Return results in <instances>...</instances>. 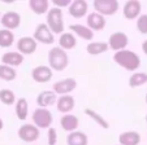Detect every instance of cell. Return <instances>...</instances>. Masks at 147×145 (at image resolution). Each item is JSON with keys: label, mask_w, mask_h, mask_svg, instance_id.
Listing matches in <instances>:
<instances>
[{"label": "cell", "mask_w": 147, "mask_h": 145, "mask_svg": "<svg viewBox=\"0 0 147 145\" xmlns=\"http://www.w3.org/2000/svg\"><path fill=\"white\" fill-rule=\"evenodd\" d=\"M29 8L35 14H45L50 11V1L48 0H30Z\"/></svg>", "instance_id": "cell-24"}, {"label": "cell", "mask_w": 147, "mask_h": 145, "mask_svg": "<svg viewBox=\"0 0 147 145\" xmlns=\"http://www.w3.org/2000/svg\"><path fill=\"white\" fill-rule=\"evenodd\" d=\"M108 49V44L106 41H90L86 47V52L91 56H99Z\"/></svg>", "instance_id": "cell-26"}, {"label": "cell", "mask_w": 147, "mask_h": 145, "mask_svg": "<svg viewBox=\"0 0 147 145\" xmlns=\"http://www.w3.org/2000/svg\"><path fill=\"white\" fill-rule=\"evenodd\" d=\"M144 119H146V123H147V115H146V118H144Z\"/></svg>", "instance_id": "cell-38"}, {"label": "cell", "mask_w": 147, "mask_h": 145, "mask_svg": "<svg viewBox=\"0 0 147 145\" xmlns=\"http://www.w3.org/2000/svg\"><path fill=\"white\" fill-rule=\"evenodd\" d=\"M139 142L141 135L137 131H125L119 136V145H138Z\"/></svg>", "instance_id": "cell-20"}, {"label": "cell", "mask_w": 147, "mask_h": 145, "mask_svg": "<svg viewBox=\"0 0 147 145\" xmlns=\"http://www.w3.org/2000/svg\"><path fill=\"white\" fill-rule=\"evenodd\" d=\"M142 51H143L144 55H147V40H144L143 43H142Z\"/></svg>", "instance_id": "cell-35"}, {"label": "cell", "mask_w": 147, "mask_h": 145, "mask_svg": "<svg viewBox=\"0 0 147 145\" xmlns=\"http://www.w3.org/2000/svg\"><path fill=\"white\" fill-rule=\"evenodd\" d=\"M53 117L52 113L48 109H43V108H36L33 112V124L36 128H50L52 126Z\"/></svg>", "instance_id": "cell-4"}, {"label": "cell", "mask_w": 147, "mask_h": 145, "mask_svg": "<svg viewBox=\"0 0 147 145\" xmlns=\"http://www.w3.org/2000/svg\"><path fill=\"white\" fill-rule=\"evenodd\" d=\"M116 145H119V144H116Z\"/></svg>", "instance_id": "cell-40"}, {"label": "cell", "mask_w": 147, "mask_h": 145, "mask_svg": "<svg viewBox=\"0 0 147 145\" xmlns=\"http://www.w3.org/2000/svg\"><path fill=\"white\" fill-rule=\"evenodd\" d=\"M60 126L61 128L67 132H74L77 131L78 126H80V119L77 115L73 114H64L60 118Z\"/></svg>", "instance_id": "cell-17"}, {"label": "cell", "mask_w": 147, "mask_h": 145, "mask_svg": "<svg viewBox=\"0 0 147 145\" xmlns=\"http://www.w3.org/2000/svg\"><path fill=\"white\" fill-rule=\"evenodd\" d=\"M85 114H86L89 118H91L95 123H96L98 126H100L102 128H104V130H108L109 128L108 120L103 117V115H100V113L95 112V110L90 109V108H86V109H85Z\"/></svg>", "instance_id": "cell-27"}, {"label": "cell", "mask_w": 147, "mask_h": 145, "mask_svg": "<svg viewBox=\"0 0 147 145\" xmlns=\"http://www.w3.org/2000/svg\"><path fill=\"white\" fill-rule=\"evenodd\" d=\"M14 43V34L13 31L9 30H0V47L1 48H9L12 47V44Z\"/></svg>", "instance_id": "cell-30"}, {"label": "cell", "mask_w": 147, "mask_h": 145, "mask_svg": "<svg viewBox=\"0 0 147 145\" xmlns=\"http://www.w3.org/2000/svg\"><path fill=\"white\" fill-rule=\"evenodd\" d=\"M86 23H87L86 26L91 31H102L103 29L107 26L106 17L100 16V14L96 13V12H92V13H90L89 16H87Z\"/></svg>", "instance_id": "cell-15"}, {"label": "cell", "mask_w": 147, "mask_h": 145, "mask_svg": "<svg viewBox=\"0 0 147 145\" xmlns=\"http://www.w3.org/2000/svg\"><path fill=\"white\" fill-rule=\"evenodd\" d=\"M24 61H25V57L18 52H5L1 56V63L7 66H11L13 69L20 65H22Z\"/></svg>", "instance_id": "cell-19"}, {"label": "cell", "mask_w": 147, "mask_h": 145, "mask_svg": "<svg viewBox=\"0 0 147 145\" xmlns=\"http://www.w3.org/2000/svg\"><path fill=\"white\" fill-rule=\"evenodd\" d=\"M67 144L68 145H87L89 144V137L86 134L81 131L70 132L67 136Z\"/></svg>", "instance_id": "cell-25"}, {"label": "cell", "mask_w": 147, "mask_h": 145, "mask_svg": "<svg viewBox=\"0 0 147 145\" xmlns=\"http://www.w3.org/2000/svg\"><path fill=\"white\" fill-rule=\"evenodd\" d=\"M113 61L120 67L128 71H136L141 67V57L133 51L122 49L119 52H115Z\"/></svg>", "instance_id": "cell-1"}, {"label": "cell", "mask_w": 147, "mask_h": 145, "mask_svg": "<svg viewBox=\"0 0 147 145\" xmlns=\"http://www.w3.org/2000/svg\"><path fill=\"white\" fill-rule=\"evenodd\" d=\"M69 65V57L65 51L53 47L48 51V67L52 71H64Z\"/></svg>", "instance_id": "cell-2"}, {"label": "cell", "mask_w": 147, "mask_h": 145, "mask_svg": "<svg viewBox=\"0 0 147 145\" xmlns=\"http://www.w3.org/2000/svg\"><path fill=\"white\" fill-rule=\"evenodd\" d=\"M56 95L53 93V91H43L36 96V104L38 108H43V109H47V108L52 106L53 104H56Z\"/></svg>", "instance_id": "cell-18"}, {"label": "cell", "mask_w": 147, "mask_h": 145, "mask_svg": "<svg viewBox=\"0 0 147 145\" xmlns=\"http://www.w3.org/2000/svg\"><path fill=\"white\" fill-rule=\"evenodd\" d=\"M141 11H142V4L138 0H129L124 4V8H122V14L126 19L131 21V19H136L141 16Z\"/></svg>", "instance_id": "cell-13"}, {"label": "cell", "mask_w": 147, "mask_h": 145, "mask_svg": "<svg viewBox=\"0 0 147 145\" xmlns=\"http://www.w3.org/2000/svg\"><path fill=\"white\" fill-rule=\"evenodd\" d=\"M38 48V43L34 40L33 36H22L17 41V51L22 56L33 55Z\"/></svg>", "instance_id": "cell-11"}, {"label": "cell", "mask_w": 147, "mask_h": 145, "mask_svg": "<svg viewBox=\"0 0 147 145\" xmlns=\"http://www.w3.org/2000/svg\"><path fill=\"white\" fill-rule=\"evenodd\" d=\"M69 30L72 31V34L77 35L78 38L83 39V40H92V39H94V31H91L87 26H85V25L74 23V25L69 26Z\"/></svg>", "instance_id": "cell-21"}, {"label": "cell", "mask_w": 147, "mask_h": 145, "mask_svg": "<svg viewBox=\"0 0 147 145\" xmlns=\"http://www.w3.org/2000/svg\"><path fill=\"white\" fill-rule=\"evenodd\" d=\"M77 45V39L72 33H63L60 34L59 38V48H61L63 51H69L76 48Z\"/></svg>", "instance_id": "cell-22"}, {"label": "cell", "mask_w": 147, "mask_h": 145, "mask_svg": "<svg viewBox=\"0 0 147 145\" xmlns=\"http://www.w3.org/2000/svg\"><path fill=\"white\" fill-rule=\"evenodd\" d=\"M107 44H108L109 49L119 52V51H122L128 47L129 38H128V35H126L125 33H122V31H116V33H113V34L109 35L108 43Z\"/></svg>", "instance_id": "cell-7"}, {"label": "cell", "mask_w": 147, "mask_h": 145, "mask_svg": "<svg viewBox=\"0 0 147 145\" xmlns=\"http://www.w3.org/2000/svg\"><path fill=\"white\" fill-rule=\"evenodd\" d=\"M77 88V80L74 78H65V79H61L59 82L53 83L52 91L55 95H69L72 91H74Z\"/></svg>", "instance_id": "cell-8"}, {"label": "cell", "mask_w": 147, "mask_h": 145, "mask_svg": "<svg viewBox=\"0 0 147 145\" xmlns=\"http://www.w3.org/2000/svg\"><path fill=\"white\" fill-rule=\"evenodd\" d=\"M70 3H72L70 0H53L52 1L53 7L61 9V11H63V8H68V7L70 5Z\"/></svg>", "instance_id": "cell-34"}, {"label": "cell", "mask_w": 147, "mask_h": 145, "mask_svg": "<svg viewBox=\"0 0 147 145\" xmlns=\"http://www.w3.org/2000/svg\"><path fill=\"white\" fill-rule=\"evenodd\" d=\"M0 18H1V13H0Z\"/></svg>", "instance_id": "cell-39"}, {"label": "cell", "mask_w": 147, "mask_h": 145, "mask_svg": "<svg viewBox=\"0 0 147 145\" xmlns=\"http://www.w3.org/2000/svg\"><path fill=\"white\" fill-rule=\"evenodd\" d=\"M144 100H146V104H147V93H146V97H144Z\"/></svg>", "instance_id": "cell-37"}, {"label": "cell", "mask_w": 147, "mask_h": 145, "mask_svg": "<svg viewBox=\"0 0 147 145\" xmlns=\"http://www.w3.org/2000/svg\"><path fill=\"white\" fill-rule=\"evenodd\" d=\"M53 71L47 65H38L31 70V78L36 83H47L52 79Z\"/></svg>", "instance_id": "cell-12"}, {"label": "cell", "mask_w": 147, "mask_h": 145, "mask_svg": "<svg viewBox=\"0 0 147 145\" xmlns=\"http://www.w3.org/2000/svg\"><path fill=\"white\" fill-rule=\"evenodd\" d=\"M3 127H4V122H3V119L0 118V131L3 130Z\"/></svg>", "instance_id": "cell-36"}, {"label": "cell", "mask_w": 147, "mask_h": 145, "mask_svg": "<svg viewBox=\"0 0 147 145\" xmlns=\"http://www.w3.org/2000/svg\"><path fill=\"white\" fill-rule=\"evenodd\" d=\"M47 142H48V145H56V142H57V131H56L53 127L48 128Z\"/></svg>", "instance_id": "cell-33"}, {"label": "cell", "mask_w": 147, "mask_h": 145, "mask_svg": "<svg viewBox=\"0 0 147 145\" xmlns=\"http://www.w3.org/2000/svg\"><path fill=\"white\" fill-rule=\"evenodd\" d=\"M0 101L7 106H11V105L16 104V95L12 90L3 88V90H0Z\"/></svg>", "instance_id": "cell-31"}, {"label": "cell", "mask_w": 147, "mask_h": 145, "mask_svg": "<svg viewBox=\"0 0 147 145\" xmlns=\"http://www.w3.org/2000/svg\"><path fill=\"white\" fill-rule=\"evenodd\" d=\"M33 38L36 43H42V44H46V45H51L55 41L53 34L51 33V30L48 29V26L46 23H39L36 26L35 30H34Z\"/></svg>", "instance_id": "cell-6"}, {"label": "cell", "mask_w": 147, "mask_h": 145, "mask_svg": "<svg viewBox=\"0 0 147 145\" xmlns=\"http://www.w3.org/2000/svg\"><path fill=\"white\" fill-rule=\"evenodd\" d=\"M17 78V71L11 66L0 63V80L4 82H13Z\"/></svg>", "instance_id": "cell-28"}, {"label": "cell", "mask_w": 147, "mask_h": 145, "mask_svg": "<svg viewBox=\"0 0 147 145\" xmlns=\"http://www.w3.org/2000/svg\"><path fill=\"white\" fill-rule=\"evenodd\" d=\"M14 112H16V117L20 120H26L29 115V102L25 97H20L16 100L14 104Z\"/></svg>", "instance_id": "cell-23"}, {"label": "cell", "mask_w": 147, "mask_h": 145, "mask_svg": "<svg viewBox=\"0 0 147 145\" xmlns=\"http://www.w3.org/2000/svg\"><path fill=\"white\" fill-rule=\"evenodd\" d=\"M76 106V100L72 95H64L60 96L56 100V109L63 114H68L70 113Z\"/></svg>", "instance_id": "cell-16"}, {"label": "cell", "mask_w": 147, "mask_h": 145, "mask_svg": "<svg viewBox=\"0 0 147 145\" xmlns=\"http://www.w3.org/2000/svg\"><path fill=\"white\" fill-rule=\"evenodd\" d=\"M0 22H1V26L5 30H16L21 25V16H20V13H17L14 11H8L4 14H1Z\"/></svg>", "instance_id": "cell-9"}, {"label": "cell", "mask_w": 147, "mask_h": 145, "mask_svg": "<svg viewBox=\"0 0 147 145\" xmlns=\"http://www.w3.org/2000/svg\"><path fill=\"white\" fill-rule=\"evenodd\" d=\"M119 8H120V4L117 0H95L94 1L95 12L103 17L116 14Z\"/></svg>", "instance_id": "cell-5"}, {"label": "cell", "mask_w": 147, "mask_h": 145, "mask_svg": "<svg viewBox=\"0 0 147 145\" xmlns=\"http://www.w3.org/2000/svg\"><path fill=\"white\" fill-rule=\"evenodd\" d=\"M87 11H89V4L85 0H74L68 7V13L73 18H82L87 14Z\"/></svg>", "instance_id": "cell-14"}, {"label": "cell", "mask_w": 147, "mask_h": 145, "mask_svg": "<svg viewBox=\"0 0 147 145\" xmlns=\"http://www.w3.org/2000/svg\"><path fill=\"white\" fill-rule=\"evenodd\" d=\"M147 83V74L146 73H133L129 78V87L137 88L142 87Z\"/></svg>", "instance_id": "cell-29"}, {"label": "cell", "mask_w": 147, "mask_h": 145, "mask_svg": "<svg viewBox=\"0 0 147 145\" xmlns=\"http://www.w3.org/2000/svg\"><path fill=\"white\" fill-rule=\"evenodd\" d=\"M46 25L51 30V33L55 34H63L64 31V18H63V11L59 8H50L47 12V22Z\"/></svg>", "instance_id": "cell-3"}, {"label": "cell", "mask_w": 147, "mask_h": 145, "mask_svg": "<svg viewBox=\"0 0 147 145\" xmlns=\"http://www.w3.org/2000/svg\"><path fill=\"white\" fill-rule=\"evenodd\" d=\"M137 29L143 35L147 34V14H141L137 18Z\"/></svg>", "instance_id": "cell-32"}, {"label": "cell", "mask_w": 147, "mask_h": 145, "mask_svg": "<svg viewBox=\"0 0 147 145\" xmlns=\"http://www.w3.org/2000/svg\"><path fill=\"white\" fill-rule=\"evenodd\" d=\"M39 128H36L34 124H22V126L18 128L17 135L22 141L25 142H34L39 139Z\"/></svg>", "instance_id": "cell-10"}]
</instances>
